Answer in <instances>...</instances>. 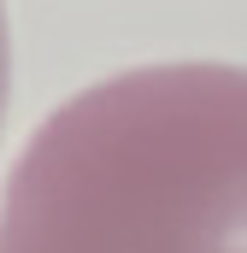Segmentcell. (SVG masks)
I'll list each match as a JSON object with an SVG mask.
<instances>
[{"mask_svg": "<svg viewBox=\"0 0 247 253\" xmlns=\"http://www.w3.org/2000/svg\"><path fill=\"white\" fill-rule=\"evenodd\" d=\"M12 253H247V77L153 71L77 100L18 171Z\"/></svg>", "mask_w": 247, "mask_h": 253, "instance_id": "obj_1", "label": "cell"}]
</instances>
